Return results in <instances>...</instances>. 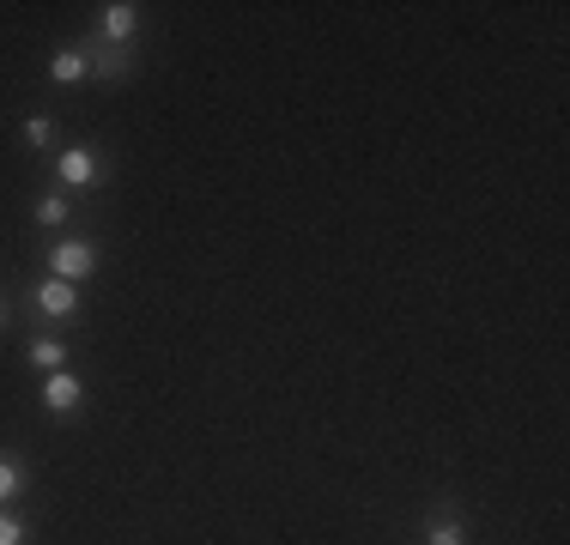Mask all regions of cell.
I'll return each instance as SVG.
<instances>
[{
  "mask_svg": "<svg viewBox=\"0 0 570 545\" xmlns=\"http://www.w3.org/2000/svg\"><path fill=\"white\" fill-rule=\"evenodd\" d=\"M98 37L104 49H134V37H140V7L134 0H110V7H98Z\"/></svg>",
  "mask_w": 570,
  "mask_h": 545,
  "instance_id": "obj_4",
  "label": "cell"
},
{
  "mask_svg": "<svg viewBox=\"0 0 570 545\" xmlns=\"http://www.w3.org/2000/svg\"><path fill=\"white\" fill-rule=\"evenodd\" d=\"M31 539V527H24L19 509H0V545H24Z\"/></svg>",
  "mask_w": 570,
  "mask_h": 545,
  "instance_id": "obj_13",
  "label": "cell"
},
{
  "mask_svg": "<svg viewBox=\"0 0 570 545\" xmlns=\"http://www.w3.org/2000/svg\"><path fill=\"white\" fill-rule=\"evenodd\" d=\"M37 400H43L49 418H73L79 400H86V382H79L73 370H56V376H43V394H37Z\"/></svg>",
  "mask_w": 570,
  "mask_h": 545,
  "instance_id": "obj_5",
  "label": "cell"
},
{
  "mask_svg": "<svg viewBox=\"0 0 570 545\" xmlns=\"http://www.w3.org/2000/svg\"><path fill=\"white\" fill-rule=\"evenodd\" d=\"M24 146H37V152H49V146H61V128H56V116H31V121H24Z\"/></svg>",
  "mask_w": 570,
  "mask_h": 545,
  "instance_id": "obj_12",
  "label": "cell"
},
{
  "mask_svg": "<svg viewBox=\"0 0 570 545\" xmlns=\"http://www.w3.org/2000/svg\"><path fill=\"white\" fill-rule=\"evenodd\" d=\"M31 309H37L43 321H56V327L79 321V285H67V279H37V285H31Z\"/></svg>",
  "mask_w": 570,
  "mask_h": 545,
  "instance_id": "obj_3",
  "label": "cell"
},
{
  "mask_svg": "<svg viewBox=\"0 0 570 545\" xmlns=\"http://www.w3.org/2000/svg\"><path fill=\"white\" fill-rule=\"evenodd\" d=\"M24 358H31L37 376H56V370H67V339H61V334H37Z\"/></svg>",
  "mask_w": 570,
  "mask_h": 545,
  "instance_id": "obj_9",
  "label": "cell"
},
{
  "mask_svg": "<svg viewBox=\"0 0 570 545\" xmlns=\"http://www.w3.org/2000/svg\"><path fill=\"white\" fill-rule=\"evenodd\" d=\"M461 539H468V527H461V515L450 509V503L425 515V545H461Z\"/></svg>",
  "mask_w": 570,
  "mask_h": 545,
  "instance_id": "obj_10",
  "label": "cell"
},
{
  "mask_svg": "<svg viewBox=\"0 0 570 545\" xmlns=\"http://www.w3.org/2000/svg\"><path fill=\"white\" fill-rule=\"evenodd\" d=\"M31 218H37L43 230H56V237H61V230L73 225V200H67L61 188H43V195H37V207H31Z\"/></svg>",
  "mask_w": 570,
  "mask_h": 545,
  "instance_id": "obj_8",
  "label": "cell"
},
{
  "mask_svg": "<svg viewBox=\"0 0 570 545\" xmlns=\"http://www.w3.org/2000/svg\"><path fill=\"white\" fill-rule=\"evenodd\" d=\"M56 176H61V188H98L104 176H110V158H104L98 146H61Z\"/></svg>",
  "mask_w": 570,
  "mask_h": 545,
  "instance_id": "obj_2",
  "label": "cell"
},
{
  "mask_svg": "<svg viewBox=\"0 0 570 545\" xmlns=\"http://www.w3.org/2000/svg\"><path fill=\"white\" fill-rule=\"evenodd\" d=\"M0 321H7V309H0Z\"/></svg>",
  "mask_w": 570,
  "mask_h": 545,
  "instance_id": "obj_14",
  "label": "cell"
},
{
  "mask_svg": "<svg viewBox=\"0 0 570 545\" xmlns=\"http://www.w3.org/2000/svg\"><path fill=\"white\" fill-rule=\"evenodd\" d=\"M104 261V249H98V237H86V230H61L56 242H49V279H67V285H79V279H91Z\"/></svg>",
  "mask_w": 570,
  "mask_h": 545,
  "instance_id": "obj_1",
  "label": "cell"
},
{
  "mask_svg": "<svg viewBox=\"0 0 570 545\" xmlns=\"http://www.w3.org/2000/svg\"><path fill=\"white\" fill-rule=\"evenodd\" d=\"M86 61H91V79H104V86L134 73V49H104L98 37H86Z\"/></svg>",
  "mask_w": 570,
  "mask_h": 545,
  "instance_id": "obj_6",
  "label": "cell"
},
{
  "mask_svg": "<svg viewBox=\"0 0 570 545\" xmlns=\"http://www.w3.org/2000/svg\"><path fill=\"white\" fill-rule=\"evenodd\" d=\"M91 79V61H86V43H61L49 54V86H86Z\"/></svg>",
  "mask_w": 570,
  "mask_h": 545,
  "instance_id": "obj_7",
  "label": "cell"
},
{
  "mask_svg": "<svg viewBox=\"0 0 570 545\" xmlns=\"http://www.w3.org/2000/svg\"><path fill=\"white\" fill-rule=\"evenodd\" d=\"M24 479H31V473H24V460L0 455V509H12V503L24 497Z\"/></svg>",
  "mask_w": 570,
  "mask_h": 545,
  "instance_id": "obj_11",
  "label": "cell"
}]
</instances>
